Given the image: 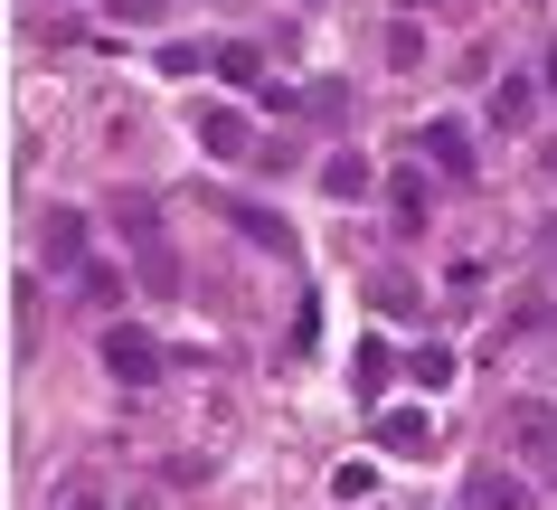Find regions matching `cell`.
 I'll list each match as a JSON object with an SVG mask.
<instances>
[{
	"mask_svg": "<svg viewBox=\"0 0 557 510\" xmlns=\"http://www.w3.org/2000/svg\"><path fill=\"white\" fill-rule=\"evenodd\" d=\"M208 58H218V48H189V38H161V58H151V66H161V76H189V66H208Z\"/></svg>",
	"mask_w": 557,
	"mask_h": 510,
	"instance_id": "obj_17",
	"label": "cell"
},
{
	"mask_svg": "<svg viewBox=\"0 0 557 510\" xmlns=\"http://www.w3.org/2000/svg\"><path fill=\"white\" fill-rule=\"evenodd\" d=\"M425 161H435V171H454V181H472V142H463V123H425Z\"/></svg>",
	"mask_w": 557,
	"mask_h": 510,
	"instance_id": "obj_8",
	"label": "cell"
},
{
	"mask_svg": "<svg viewBox=\"0 0 557 510\" xmlns=\"http://www.w3.org/2000/svg\"><path fill=\"white\" fill-rule=\"evenodd\" d=\"M539 86H557V48H548V66H539Z\"/></svg>",
	"mask_w": 557,
	"mask_h": 510,
	"instance_id": "obj_21",
	"label": "cell"
},
{
	"mask_svg": "<svg viewBox=\"0 0 557 510\" xmlns=\"http://www.w3.org/2000/svg\"><path fill=\"white\" fill-rule=\"evenodd\" d=\"M322 189H331V199H359V189H369V161H359V151H331V161H322Z\"/></svg>",
	"mask_w": 557,
	"mask_h": 510,
	"instance_id": "obj_12",
	"label": "cell"
},
{
	"mask_svg": "<svg viewBox=\"0 0 557 510\" xmlns=\"http://www.w3.org/2000/svg\"><path fill=\"white\" fill-rule=\"evenodd\" d=\"M379 445L397 453V463H425V453H435V416H425V407H387V416H379Z\"/></svg>",
	"mask_w": 557,
	"mask_h": 510,
	"instance_id": "obj_4",
	"label": "cell"
},
{
	"mask_svg": "<svg viewBox=\"0 0 557 510\" xmlns=\"http://www.w3.org/2000/svg\"><path fill=\"white\" fill-rule=\"evenodd\" d=\"M463 510H529V482L510 463H472L463 473Z\"/></svg>",
	"mask_w": 557,
	"mask_h": 510,
	"instance_id": "obj_2",
	"label": "cell"
},
{
	"mask_svg": "<svg viewBox=\"0 0 557 510\" xmlns=\"http://www.w3.org/2000/svg\"><path fill=\"white\" fill-rule=\"evenodd\" d=\"M407 378H416V388H454V350H416Z\"/></svg>",
	"mask_w": 557,
	"mask_h": 510,
	"instance_id": "obj_16",
	"label": "cell"
},
{
	"mask_svg": "<svg viewBox=\"0 0 557 510\" xmlns=\"http://www.w3.org/2000/svg\"><path fill=\"white\" fill-rule=\"evenodd\" d=\"M529 114H539V76H500V86H492V123H500V133H520Z\"/></svg>",
	"mask_w": 557,
	"mask_h": 510,
	"instance_id": "obj_7",
	"label": "cell"
},
{
	"mask_svg": "<svg viewBox=\"0 0 557 510\" xmlns=\"http://www.w3.org/2000/svg\"><path fill=\"white\" fill-rule=\"evenodd\" d=\"M76 294H86L95 312H114V302H123V274L114 265H76Z\"/></svg>",
	"mask_w": 557,
	"mask_h": 510,
	"instance_id": "obj_15",
	"label": "cell"
},
{
	"mask_svg": "<svg viewBox=\"0 0 557 510\" xmlns=\"http://www.w3.org/2000/svg\"><path fill=\"white\" fill-rule=\"evenodd\" d=\"M104 360H114V378H133V388H143V378H161V350H151V340H143L133 322H114V331H104Z\"/></svg>",
	"mask_w": 557,
	"mask_h": 510,
	"instance_id": "obj_5",
	"label": "cell"
},
{
	"mask_svg": "<svg viewBox=\"0 0 557 510\" xmlns=\"http://www.w3.org/2000/svg\"><path fill=\"white\" fill-rule=\"evenodd\" d=\"M189 133L208 142V161H246V151H256V123L236 114V104H208V114L189 123Z\"/></svg>",
	"mask_w": 557,
	"mask_h": 510,
	"instance_id": "obj_3",
	"label": "cell"
},
{
	"mask_svg": "<svg viewBox=\"0 0 557 510\" xmlns=\"http://www.w3.org/2000/svg\"><path fill=\"white\" fill-rule=\"evenodd\" d=\"M218 76H227V86H264V58L256 48H218Z\"/></svg>",
	"mask_w": 557,
	"mask_h": 510,
	"instance_id": "obj_18",
	"label": "cell"
},
{
	"mask_svg": "<svg viewBox=\"0 0 557 510\" xmlns=\"http://www.w3.org/2000/svg\"><path fill=\"white\" fill-rule=\"evenodd\" d=\"M302 114L312 123H350V86H341V76H312V86H302Z\"/></svg>",
	"mask_w": 557,
	"mask_h": 510,
	"instance_id": "obj_11",
	"label": "cell"
},
{
	"mask_svg": "<svg viewBox=\"0 0 557 510\" xmlns=\"http://www.w3.org/2000/svg\"><path fill=\"white\" fill-rule=\"evenodd\" d=\"M104 10H114L123 29H161V20H171V0H104Z\"/></svg>",
	"mask_w": 557,
	"mask_h": 510,
	"instance_id": "obj_19",
	"label": "cell"
},
{
	"mask_svg": "<svg viewBox=\"0 0 557 510\" xmlns=\"http://www.w3.org/2000/svg\"><path fill=\"white\" fill-rule=\"evenodd\" d=\"M387 66H425V38H416L407 20H397V29H387Z\"/></svg>",
	"mask_w": 557,
	"mask_h": 510,
	"instance_id": "obj_20",
	"label": "cell"
},
{
	"mask_svg": "<svg viewBox=\"0 0 557 510\" xmlns=\"http://www.w3.org/2000/svg\"><path fill=\"white\" fill-rule=\"evenodd\" d=\"M387 378H397V350H387V340H369V350H359V397L379 407V397H387Z\"/></svg>",
	"mask_w": 557,
	"mask_h": 510,
	"instance_id": "obj_13",
	"label": "cell"
},
{
	"mask_svg": "<svg viewBox=\"0 0 557 510\" xmlns=\"http://www.w3.org/2000/svg\"><path fill=\"white\" fill-rule=\"evenodd\" d=\"M369 312H379V322H416V312H425V294H416L407 274H379V284H369Z\"/></svg>",
	"mask_w": 557,
	"mask_h": 510,
	"instance_id": "obj_10",
	"label": "cell"
},
{
	"mask_svg": "<svg viewBox=\"0 0 557 510\" xmlns=\"http://www.w3.org/2000/svg\"><path fill=\"white\" fill-rule=\"evenodd\" d=\"M133 274H143V294H161V302H171V294H180V256H171V237L133 246Z\"/></svg>",
	"mask_w": 557,
	"mask_h": 510,
	"instance_id": "obj_6",
	"label": "cell"
},
{
	"mask_svg": "<svg viewBox=\"0 0 557 510\" xmlns=\"http://www.w3.org/2000/svg\"><path fill=\"white\" fill-rule=\"evenodd\" d=\"M387 199H397V227H425V171H397Z\"/></svg>",
	"mask_w": 557,
	"mask_h": 510,
	"instance_id": "obj_14",
	"label": "cell"
},
{
	"mask_svg": "<svg viewBox=\"0 0 557 510\" xmlns=\"http://www.w3.org/2000/svg\"><path fill=\"white\" fill-rule=\"evenodd\" d=\"M66 510H104V501H95V492H86V501H66Z\"/></svg>",
	"mask_w": 557,
	"mask_h": 510,
	"instance_id": "obj_22",
	"label": "cell"
},
{
	"mask_svg": "<svg viewBox=\"0 0 557 510\" xmlns=\"http://www.w3.org/2000/svg\"><path fill=\"white\" fill-rule=\"evenodd\" d=\"M38 256H48L58 274L95 265V227H86V209H48V217H38Z\"/></svg>",
	"mask_w": 557,
	"mask_h": 510,
	"instance_id": "obj_1",
	"label": "cell"
},
{
	"mask_svg": "<svg viewBox=\"0 0 557 510\" xmlns=\"http://www.w3.org/2000/svg\"><path fill=\"white\" fill-rule=\"evenodd\" d=\"M227 227H246V237H256L264 256H294V227H284L274 209H246V199H236V209H227Z\"/></svg>",
	"mask_w": 557,
	"mask_h": 510,
	"instance_id": "obj_9",
	"label": "cell"
}]
</instances>
